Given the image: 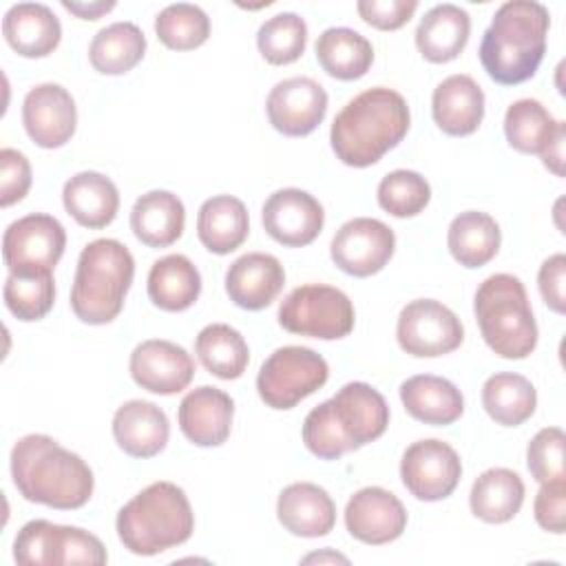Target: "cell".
Listing matches in <instances>:
<instances>
[{
	"label": "cell",
	"instance_id": "obj_1",
	"mask_svg": "<svg viewBox=\"0 0 566 566\" xmlns=\"http://www.w3.org/2000/svg\"><path fill=\"white\" fill-rule=\"evenodd\" d=\"M11 478L24 500L60 511L84 506L95 486L91 467L44 433H29L13 444Z\"/></svg>",
	"mask_w": 566,
	"mask_h": 566
},
{
	"label": "cell",
	"instance_id": "obj_41",
	"mask_svg": "<svg viewBox=\"0 0 566 566\" xmlns=\"http://www.w3.org/2000/svg\"><path fill=\"white\" fill-rule=\"evenodd\" d=\"M378 206L394 214V217H416L420 214L429 199H431V186L429 181L416 172V170H391L387 172L376 190Z\"/></svg>",
	"mask_w": 566,
	"mask_h": 566
},
{
	"label": "cell",
	"instance_id": "obj_2",
	"mask_svg": "<svg viewBox=\"0 0 566 566\" xmlns=\"http://www.w3.org/2000/svg\"><path fill=\"white\" fill-rule=\"evenodd\" d=\"M411 124L407 99L387 86H374L349 99L332 122L336 157L352 168H367L402 142Z\"/></svg>",
	"mask_w": 566,
	"mask_h": 566
},
{
	"label": "cell",
	"instance_id": "obj_11",
	"mask_svg": "<svg viewBox=\"0 0 566 566\" xmlns=\"http://www.w3.org/2000/svg\"><path fill=\"white\" fill-rule=\"evenodd\" d=\"M64 248V226L44 212L20 217L2 234V259L11 274L53 272Z\"/></svg>",
	"mask_w": 566,
	"mask_h": 566
},
{
	"label": "cell",
	"instance_id": "obj_8",
	"mask_svg": "<svg viewBox=\"0 0 566 566\" xmlns=\"http://www.w3.org/2000/svg\"><path fill=\"white\" fill-rule=\"evenodd\" d=\"M279 323L298 336L336 340L354 329V305L338 287L307 283L294 287L281 301Z\"/></svg>",
	"mask_w": 566,
	"mask_h": 566
},
{
	"label": "cell",
	"instance_id": "obj_34",
	"mask_svg": "<svg viewBox=\"0 0 566 566\" xmlns=\"http://www.w3.org/2000/svg\"><path fill=\"white\" fill-rule=\"evenodd\" d=\"M482 407L497 424L517 427L535 413L537 391L522 374L500 371L484 380Z\"/></svg>",
	"mask_w": 566,
	"mask_h": 566
},
{
	"label": "cell",
	"instance_id": "obj_45",
	"mask_svg": "<svg viewBox=\"0 0 566 566\" xmlns=\"http://www.w3.org/2000/svg\"><path fill=\"white\" fill-rule=\"evenodd\" d=\"M535 522L548 531L562 535L566 528V478L542 482L535 504H533Z\"/></svg>",
	"mask_w": 566,
	"mask_h": 566
},
{
	"label": "cell",
	"instance_id": "obj_18",
	"mask_svg": "<svg viewBox=\"0 0 566 566\" xmlns=\"http://www.w3.org/2000/svg\"><path fill=\"white\" fill-rule=\"evenodd\" d=\"M345 526L358 542L380 546L402 535L407 511L391 491L382 486H365L347 500Z\"/></svg>",
	"mask_w": 566,
	"mask_h": 566
},
{
	"label": "cell",
	"instance_id": "obj_21",
	"mask_svg": "<svg viewBox=\"0 0 566 566\" xmlns=\"http://www.w3.org/2000/svg\"><path fill=\"white\" fill-rule=\"evenodd\" d=\"M276 517L296 537H323L336 524V504L323 486L292 482L279 493Z\"/></svg>",
	"mask_w": 566,
	"mask_h": 566
},
{
	"label": "cell",
	"instance_id": "obj_32",
	"mask_svg": "<svg viewBox=\"0 0 566 566\" xmlns=\"http://www.w3.org/2000/svg\"><path fill=\"white\" fill-rule=\"evenodd\" d=\"M201 292V274L184 254L157 259L148 272V296L166 312L188 310Z\"/></svg>",
	"mask_w": 566,
	"mask_h": 566
},
{
	"label": "cell",
	"instance_id": "obj_42",
	"mask_svg": "<svg viewBox=\"0 0 566 566\" xmlns=\"http://www.w3.org/2000/svg\"><path fill=\"white\" fill-rule=\"evenodd\" d=\"M108 555L97 535L80 528V526H62L53 524L51 546H49V566L62 564H106Z\"/></svg>",
	"mask_w": 566,
	"mask_h": 566
},
{
	"label": "cell",
	"instance_id": "obj_44",
	"mask_svg": "<svg viewBox=\"0 0 566 566\" xmlns=\"http://www.w3.org/2000/svg\"><path fill=\"white\" fill-rule=\"evenodd\" d=\"M31 188V164L15 148L0 150V206L9 208L24 199Z\"/></svg>",
	"mask_w": 566,
	"mask_h": 566
},
{
	"label": "cell",
	"instance_id": "obj_17",
	"mask_svg": "<svg viewBox=\"0 0 566 566\" xmlns=\"http://www.w3.org/2000/svg\"><path fill=\"white\" fill-rule=\"evenodd\" d=\"M128 369L142 389L159 396H172L190 385L195 376V360L181 345L164 338H150L133 349Z\"/></svg>",
	"mask_w": 566,
	"mask_h": 566
},
{
	"label": "cell",
	"instance_id": "obj_28",
	"mask_svg": "<svg viewBox=\"0 0 566 566\" xmlns=\"http://www.w3.org/2000/svg\"><path fill=\"white\" fill-rule=\"evenodd\" d=\"M186 226L184 201L168 190L142 195L130 210L133 234L148 248L172 245Z\"/></svg>",
	"mask_w": 566,
	"mask_h": 566
},
{
	"label": "cell",
	"instance_id": "obj_30",
	"mask_svg": "<svg viewBox=\"0 0 566 566\" xmlns=\"http://www.w3.org/2000/svg\"><path fill=\"white\" fill-rule=\"evenodd\" d=\"M524 502L522 478L506 469L493 467L480 473L469 493L471 513L489 524H504L513 520Z\"/></svg>",
	"mask_w": 566,
	"mask_h": 566
},
{
	"label": "cell",
	"instance_id": "obj_14",
	"mask_svg": "<svg viewBox=\"0 0 566 566\" xmlns=\"http://www.w3.org/2000/svg\"><path fill=\"white\" fill-rule=\"evenodd\" d=\"M265 111L270 124L287 137H305L321 126L327 113V93L312 77H287L272 86Z\"/></svg>",
	"mask_w": 566,
	"mask_h": 566
},
{
	"label": "cell",
	"instance_id": "obj_9",
	"mask_svg": "<svg viewBox=\"0 0 566 566\" xmlns=\"http://www.w3.org/2000/svg\"><path fill=\"white\" fill-rule=\"evenodd\" d=\"M329 378L327 360L303 345L274 349L259 369L256 391L272 409H292Z\"/></svg>",
	"mask_w": 566,
	"mask_h": 566
},
{
	"label": "cell",
	"instance_id": "obj_20",
	"mask_svg": "<svg viewBox=\"0 0 566 566\" xmlns=\"http://www.w3.org/2000/svg\"><path fill=\"white\" fill-rule=\"evenodd\" d=\"M285 285V270L281 261L265 252H248L232 261L226 272V292L241 310L268 307Z\"/></svg>",
	"mask_w": 566,
	"mask_h": 566
},
{
	"label": "cell",
	"instance_id": "obj_5",
	"mask_svg": "<svg viewBox=\"0 0 566 566\" xmlns=\"http://www.w3.org/2000/svg\"><path fill=\"white\" fill-rule=\"evenodd\" d=\"M115 526L124 548L150 557L188 542L195 513L181 486L153 482L119 509Z\"/></svg>",
	"mask_w": 566,
	"mask_h": 566
},
{
	"label": "cell",
	"instance_id": "obj_29",
	"mask_svg": "<svg viewBox=\"0 0 566 566\" xmlns=\"http://www.w3.org/2000/svg\"><path fill=\"white\" fill-rule=\"evenodd\" d=\"M250 232V217L241 199L217 195L201 203L197 212V237L214 254L234 252Z\"/></svg>",
	"mask_w": 566,
	"mask_h": 566
},
{
	"label": "cell",
	"instance_id": "obj_22",
	"mask_svg": "<svg viewBox=\"0 0 566 566\" xmlns=\"http://www.w3.org/2000/svg\"><path fill=\"white\" fill-rule=\"evenodd\" d=\"M431 115L438 128L451 137L475 133L484 117V93L480 84L464 73L444 77L433 91Z\"/></svg>",
	"mask_w": 566,
	"mask_h": 566
},
{
	"label": "cell",
	"instance_id": "obj_50",
	"mask_svg": "<svg viewBox=\"0 0 566 566\" xmlns=\"http://www.w3.org/2000/svg\"><path fill=\"white\" fill-rule=\"evenodd\" d=\"M343 562V564H347V557H343V555H338V553H312V555H307V557H303V562Z\"/></svg>",
	"mask_w": 566,
	"mask_h": 566
},
{
	"label": "cell",
	"instance_id": "obj_23",
	"mask_svg": "<svg viewBox=\"0 0 566 566\" xmlns=\"http://www.w3.org/2000/svg\"><path fill=\"white\" fill-rule=\"evenodd\" d=\"M170 436L166 413L148 400H128L113 416V438L133 458H153L164 451Z\"/></svg>",
	"mask_w": 566,
	"mask_h": 566
},
{
	"label": "cell",
	"instance_id": "obj_48",
	"mask_svg": "<svg viewBox=\"0 0 566 566\" xmlns=\"http://www.w3.org/2000/svg\"><path fill=\"white\" fill-rule=\"evenodd\" d=\"M564 139H566V126L564 122L559 124L557 133L553 135V139L546 144V148L539 153L544 166L555 172L557 177H564Z\"/></svg>",
	"mask_w": 566,
	"mask_h": 566
},
{
	"label": "cell",
	"instance_id": "obj_26",
	"mask_svg": "<svg viewBox=\"0 0 566 566\" xmlns=\"http://www.w3.org/2000/svg\"><path fill=\"white\" fill-rule=\"evenodd\" d=\"M62 203L80 226L99 230L115 219L119 208V192L106 175L84 170L64 184Z\"/></svg>",
	"mask_w": 566,
	"mask_h": 566
},
{
	"label": "cell",
	"instance_id": "obj_27",
	"mask_svg": "<svg viewBox=\"0 0 566 566\" xmlns=\"http://www.w3.org/2000/svg\"><path fill=\"white\" fill-rule=\"evenodd\" d=\"M400 400L411 418L436 427L455 422L464 411L460 389L451 380L433 374L407 378L400 385Z\"/></svg>",
	"mask_w": 566,
	"mask_h": 566
},
{
	"label": "cell",
	"instance_id": "obj_31",
	"mask_svg": "<svg viewBox=\"0 0 566 566\" xmlns=\"http://www.w3.org/2000/svg\"><path fill=\"white\" fill-rule=\"evenodd\" d=\"M316 60L321 69L343 82L363 77L374 62L371 42L349 27H329L316 40Z\"/></svg>",
	"mask_w": 566,
	"mask_h": 566
},
{
	"label": "cell",
	"instance_id": "obj_24",
	"mask_svg": "<svg viewBox=\"0 0 566 566\" xmlns=\"http://www.w3.org/2000/svg\"><path fill=\"white\" fill-rule=\"evenodd\" d=\"M7 44L22 57H46L62 38L57 15L42 2H18L2 20Z\"/></svg>",
	"mask_w": 566,
	"mask_h": 566
},
{
	"label": "cell",
	"instance_id": "obj_39",
	"mask_svg": "<svg viewBox=\"0 0 566 566\" xmlns=\"http://www.w3.org/2000/svg\"><path fill=\"white\" fill-rule=\"evenodd\" d=\"M155 33L164 46L172 51H190L208 40L210 18L197 4L175 2L157 13Z\"/></svg>",
	"mask_w": 566,
	"mask_h": 566
},
{
	"label": "cell",
	"instance_id": "obj_16",
	"mask_svg": "<svg viewBox=\"0 0 566 566\" xmlns=\"http://www.w3.org/2000/svg\"><path fill=\"white\" fill-rule=\"evenodd\" d=\"M22 124L40 148H60L77 126L75 99L62 84H38L24 95Z\"/></svg>",
	"mask_w": 566,
	"mask_h": 566
},
{
	"label": "cell",
	"instance_id": "obj_12",
	"mask_svg": "<svg viewBox=\"0 0 566 566\" xmlns=\"http://www.w3.org/2000/svg\"><path fill=\"white\" fill-rule=\"evenodd\" d=\"M462 475V462L455 449L438 438H424L409 444L400 460V478L407 491L422 502L449 497Z\"/></svg>",
	"mask_w": 566,
	"mask_h": 566
},
{
	"label": "cell",
	"instance_id": "obj_15",
	"mask_svg": "<svg viewBox=\"0 0 566 566\" xmlns=\"http://www.w3.org/2000/svg\"><path fill=\"white\" fill-rule=\"evenodd\" d=\"M265 232L285 248L310 245L323 230L325 212L318 199L301 188L272 192L261 210Z\"/></svg>",
	"mask_w": 566,
	"mask_h": 566
},
{
	"label": "cell",
	"instance_id": "obj_47",
	"mask_svg": "<svg viewBox=\"0 0 566 566\" xmlns=\"http://www.w3.org/2000/svg\"><path fill=\"white\" fill-rule=\"evenodd\" d=\"M537 285H539V294L544 298V303L557 312L564 314L566 310V256L562 252L548 256L537 272Z\"/></svg>",
	"mask_w": 566,
	"mask_h": 566
},
{
	"label": "cell",
	"instance_id": "obj_46",
	"mask_svg": "<svg viewBox=\"0 0 566 566\" xmlns=\"http://www.w3.org/2000/svg\"><path fill=\"white\" fill-rule=\"evenodd\" d=\"M418 9V0H360L356 2L358 15L380 29V31H394L409 22L413 11Z\"/></svg>",
	"mask_w": 566,
	"mask_h": 566
},
{
	"label": "cell",
	"instance_id": "obj_37",
	"mask_svg": "<svg viewBox=\"0 0 566 566\" xmlns=\"http://www.w3.org/2000/svg\"><path fill=\"white\" fill-rule=\"evenodd\" d=\"M559 124L562 122L553 119V115L537 99L524 97L506 108L504 135L515 150L539 155L557 133Z\"/></svg>",
	"mask_w": 566,
	"mask_h": 566
},
{
	"label": "cell",
	"instance_id": "obj_7",
	"mask_svg": "<svg viewBox=\"0 0 566 566\" xmlns=\"http://www.w3.org/2000/svg\"><path fill=\"white\" fill-rule=\"evenodd\" d=\"M484 343L502 358H526L537 345V323L524 283L506 272L486 276L473 301Z\"/></svg>",
	"mask_w": 566,
	"mask_h": 566
},
{
	"label": "cell",
	"instance_id": "obj_10",
	"mask_svg": "<svg viewBox=\"0 0 566 566\" xmlns=\"http://www.w3.org/2000/svg\"><path fill=\"white\" fill-rule=\"evenodd\" d=\"M396 338L402 352L416 358L451 354L464 340V327L453 310L433 298L407 303L396 323Z\"/></svg>",
	"mask_w": 566,
	"mask_h": 566
},
{
	"label": "cell",
	"instance_id": "obj_25",
	"mask_svg": "<svg viewBox=\"0 0 566 566\" xmlns=\"http://www.w3.org/2000/svg\"><path fill=\"white\" fill-rule=\"evenodd\" d=\"M471 18L451 2L431 7L416 29V46L424 60L444 64L455 60L469 42Z\"/></svg>",
	"mask_w": 566,
	"mask_h": 566
},
{
	"label": "cell",
	"instance_id": "obj_35",
	"mask_svg": "<svg viewBox=\"0 0 566 566\" xmlns=\"http://www.w3.org/2000/svg\"><path fill=\"white\" fill-rule=\"evenodd\" d=\"M146 38L135 22H113L95 33L88 60L97 73L122 75L142 62Z\"/></svg>",
	"mask_w": 566,
	"mask_h": 566
},
{
	"label": "cell",
	"instance_id": "obj_49",
	"mask_svg": "<svg viewBox=\"0 0 566 566\" xmlns=\"http://www.w3.org/2000/svg\"><path fill=\"white\" fill-rule=\"evenodd\" d=\"M62 7L71 13H75L77 18L82 20H97L99 15L108 13L111 9H115V2L113 0H97V2H69V0H62Z\"/></svg>",
	"mask_w": 566,
	"mask_h": 566
},
{
	"label": "cell",
	"instance_id": "obj_43",
	"mask_svg": "<svg viewBox=\"0 0 566 566\" xmlns=\"http://www.w3.org/2000/svg\"><path fill=\"white\" fill-rule=\"evenodd\" d=\"M564 444H566V436L559 427H544L528 442V447H526V467L539 484L566 478V473H564Z\"/></svg>",
	"mask_w": 566,
	"mask_h": 566
},
{
	"label": "cell",
	"instance_id": "obj_33",
	"mask_svg": "<svg viewBox=\"0 0 566 566\" xmlns=\"http://www.w3.org/2000/svg\"><path fill=\"white\" fill-rule=\"evenodd\" d=\"M502 232L497 221L480 210L460 212L447 232L451 256L464 268L486 265L500 250Z\"/></svg>",
	"mask_w": 566,
	"mask_h": 566
},
{
	"label": "cell",
	"instance_id": "obj_4",
	"mask_svg": "<svg viewBox=\"0 0 566 566\" xmlns=\"http://www.w3.org/2000/svg\"><path fill=\"white\" fill-rule=\"evenodd\" d=\"M551 27L548 9L533 0L504 2L480 42V62L486 75L513 86L531 80L546 53V33Z\"/></svg>",
	"mask_w": 566,
	"mask_h": 566
},
{
	"label": "cell",
	"instance_id": "obj_36",
	"mask_svg": "<svg viewBox=\"0 0 566 566\" xmlns=\"http://www.w3.org/2000/svg\"><path fill=\"white\" fill-rule=\"evenodd\" d=\"M195 352L201 365L221 380L239 378L250 360L245 338L226 323L206 325L195 338Z\"/></svg>",
	"mask_w": 566,
	"mask_h": 566
},
{
	"label": "cell",
	"instance_id": "obj_19",
	"mask_svg": "<svg viewBox=\"0 0 566 566\" xmlns=\"http://www.w3.org/2000/svg\"><path fill=\"white\" fill-rule=\"evenodd\" d=\"M232 398L223 389L210 385L188 391L177 411L181 433L197 447L223 444L232 429Z\"/></svg>",
	"mask_w": 566,
	"mask_h": 566
},
{
	"label": "cell",
	"instance_id": "obj_40",
	"mask_svg": "<svg viewBox=\"0 0 566 566\" xmlns=\"http://www.w3.org/2000/svg\"><path fill=\"white\" fill-rule=\"evenodd\" d=\"M4 305L20 321H40L55 301L53 272L11 274L4 281Z\"/></svg>",
	"mask_w": 566,
	"mask_h": 566
},
{
	"label": "cell",
	"instance_id": "obj_13",
	"mask_svg": "<svg viewBox=\"0 0 566 566\" xmlns=\"http://www.w3.org/2000/svg\"><path fill=\"white\" fill-rule=\"evenodd\" d=\"M396 250L394 230L380 219L356 217L345 221L329 245L332 261L352 276L365 279L380 272Z\"/></svg>",
	"mask_w": 566,
	"mask_h": 566
},
{
	"label": "cell",
	"instance_id": "obj_3",
	"mask_svg": "<svg viewBox=\"0 0 566 566\" xmlns=\"http://www.w3.org/2000/svg\"><path fill=\"white\" fill-rule=\"evenodd\" d=\"M387 424L389 407L382 394L367 382L354 380L305 416L303 442L316 458L338 460L380 438Z\"/></svg>",
	"mask_w": 566,
	"mask_h": 566
},
{
	"label": "cell",
	"instance_id": "obj_38",
	"mask_svg": "<svg viewBox=\"0 0 566 566\" xmlns=\"http://www.w3.org/2000/svg\"><path fill=\"white\" fill-rule=\"evenodd\" d=\"M307 44V24L298 13L283 11L268 18L256 33V46L265 62L274 66L296 62Z\"/></svg>",
	"mask_w": 566,
	"mask_h": 566
},
{
	"label": "cell",
	"instance_id": "obj_6",
	"mask_svg": "<svg viewBox=\"0 0 566 566\" xmlns=\"http://www.w3.org/2000/svg\"><path fill=\"white\" fill-rule=\"evenodd\" d=\"M135 276V259L117 239H95L80 252L71 287V310L88 325H106L124 307Z\"/></svg>",
	"mask_w": 566,
	"mask_h": 566
}]
</instances>
